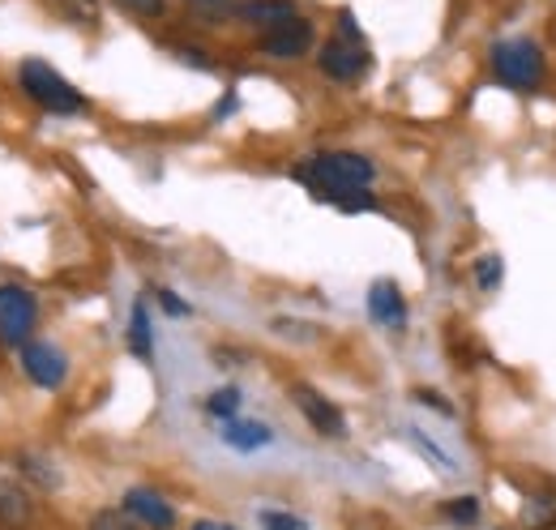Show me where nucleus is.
<instances>
[{
	"label": "nucleus",
	"instance_id": "obj_1",
	"mask_svg": "<svg viewBox=\"0 0 556 530\" xmlns=\"http://www.w3.org/2000/svg\"><path fill=\"white\" fill-rule=\"evenodd\" d=\"M372 176H377L372 159H368V154H355V150H321V154H313L304 167H295V180H304L317 198L334 201L339 210H343L351 198L368 193Z\"/></svg>",
	"mask_w": 556,
	"mask_h": 530
},
{
	"label": "nucleus",
	"instance_id": "obj_2",
	"mask_svg": "<svg viewBox=\"0 0 556 530\" xmlns=\"http://www.w3.org/2000/svg\"><path fill=\"white\" fill-rule=\"evenodd\" d=\"M17 86H22V94H26L30 103H39V108L52 112V116H77V112H86V99L73 90L70 77L56 73L48 61H22Z\"/></svg>",
	"mask_w": 556,
	"mask_h": 530
},
{
	"label": "nucleus",
	"instance_id": "obj_3",
	"mask_svg": "<svg viewBox=\"0 0 556 530\" xmlns=\"http://www.w3.org/2000/svg\"><path fill=\"white\" fill-rule=\"evenodd\" d=\"M492 73L509 90H540L544 81V52L535 39H501L492 48Z\"/></svg>",
	"mask_w": 556,
	"mask_h": 530
},
{
	"label": "nucleus",
	"instance_id": "obj_4",
	"mask_svg": "<svg viewBox=\"0 0 556 530\" xmlns=\"http://www.w3.org/2000/svg\"><path fill=\"white\" fill-rule=\"evenodd\" d=\"M317 65H321L326 77H334V81H355V77L368 68L364 35H359V26H355V17H351V13L339 17V35H334V39H326V48L317 52Z\"/></svg>",
	"mask_w": 556,
	"mask_h": 530
},
{
	"label": "nucleus",
	"instance_id": "obj_5",
	"mask_svg": "<svg viewBox=\"0 0 556 530\" xmlns=\"http://www.w3.org/2000/svg\"><path fill=\"white\" fill-rule=\"evenodd\" d=\"M39 326V304L26 287L17 282H0V342L4 346H22L30 342V333Z\"/></svg>",
	"mask_w": 556,
	"mask_h": 530
},
{
	"label": "nucleus",
	"instance_id": "obj_6",
	"mask_svg": "<svg viewBox=\"0 0 556 530\" xmlns=\"http://www.w3.org/2000/svg\"><path fill=\"white\" fill-rule=\"evenodd\" d=\"M22 355V373L39 386V390H61L65 386V377H70V359H65V351L56 346V342H22L17 346Z\"/></svg>",
	"mask_w": 556,
	"mask_h": 530
},
{
	"label": "nucleus",
	"instance_id": "obj_7",
	"mask_svg": "<svg viewBox=\"0 0 556 530\" xmlns=\"http://www.w3.org/2000/svg\"><path fill=\"white\" fill-rule=\"evenodd\" d=\"M291 402L304 411V419H308L321 437H330V441H343V437H348V419H343V411H339L326 394H317L313 386H295V390H291Z\"/></svg>",
	"mask_w": 556,
	"mask_h": 530
},
{
	"label": "nucleus",
	"instance_id": "obj_8",
	"mask_svg": "<svg viewBox=\"0 0 556 530\" xmlns=\"http://www.w3.org/2000/svg\"><path fill=\"white\" fill-rule=\"evenodd\" d=\"M141 530H172L176 527V509L167 505V496H159L154 488H129L125 505H121Z\"/></svg>",
	"mask_w": 556,
	"mask_h": 530
},
{
	"label": "nucleus",
	"instance_id": "obj_9",
	"mask_svg": "<svg viewBox=\"0 0 556 530\" xmlns=\"http://www.w3.org/2000/svg\"><path fill=\"white\" fill-rule=\"evenodd\" d=\"M368 317L386 330H407V300L394 278H377L368 287Z\"/></svg>",
	"mask_w": 556,
	"mask_h": 530
},
{
	"label": "nucleus",
	"instance_id": "obj_10",
	"mask_svg": "<svg viewBox=\"0 0 556 530\" xmlns=\"http://www.w3.org/2000/svg\"><path fill=\"white\" fill-rule=\"evenodd\" d=\"M262 52L275 61H300L304 52H313V22L295 17L287 26H278L270 35H262Z\"/></svg>",
	"mask_w": 556,
	"mask_h": 530
},
{
	"label": "nucleus",
	"instance_id": "obj_11",
	"mask_svg": "<svg viewBox=\"0 0 556 530\" xmlns=\"http://www.w3.org/2000/svg\"><path fill=\"white\" fill-rule=\"evenodd\" d=\"M236 17H240L244 26H253V30L270 35V30H278V26L295 22V17H300V9H295L291 0H244V4H236Z\"/></svg>",
	"mask_w": 556,
	"mask_h": 530
},
{
	"label": "nucleus",
	"instance_id": "obj_12",
	"mask_svg": "<svg viewBox=\"0 0 556 530\" xmlns=\"http://www.w3.org/2000/svg\"><path fill=\"white\" fill-rule=\"evenodd\" d=\"M0 522L13 530H26L35 522V496L13 479H0Z\"/></svg>",
	"mask_w": 556,
	"mask_h": 530
},
{
	"label": "nucleus",
	"instance_id": "obj_13",
	"mask_svg": "<svg viewBox=\"0 0 556 530\" xmlns=\"http://www.w3.org/2000/svg\"><path fill=\"white\" fill-rule=\"evenodd\" d=\"M275 441V428L257 424V419H227L223 424V445L240 450V454H253V450H266Z\"/></svg>",
	"mask_w": 556,
	"mask_h": 530
},
{
	"label": "nucleus",
	"instance_id": "obj_14",
	"mask_svg": "<svg viewBox=\"0 0 556 530\" xmlns=\"http://www.w3.org/2000/svg\"><path fill=\"white\" fill-rule=\"evenodd\" d=\"M129 346H134L138 359H150V355H154V330H150V308H146V300H138L134 313H129Z\"/></svg>",
	"mask_w": 556,
	"mask_h": 530
},
{
	"label": "nucleus",
	"instance_id": "obj_15",
	"mask_svg": "<svg viewBox=\"0 0 556 530\" xmlns=\"http://www.w3.org/2000/svg\"><path fill=\"white\" fill-rule=\"evenodd\" d=\"M454 527H476L480 522V496H454V501H445V509H441Z\"/></svg>",
	"mask_w": 556,
	"mask_h": 530
},
{
	"label": "nucleus",
	"instance_id": "obj_16",
	"mask_svg": "<svg viewBox=\"0 0 556 530\" xmlns=\"http://www.w3.org/2000/svg\"><path fill=\"white\" fill-rule=\"evenodd\" d=\"M206 411L214 415V419H236V411H240V390L236 386H223V390H214V394L206 398Z\"/></svg>",
	"mask_w": 556,
	"mask_h": 530
},
{
	"label": "nucleus",
	"instance_id": "obj_17",
	"mask_svg": "<svg viewBox=\"0 0 556 530\" xmlns=\"http://www.w3.org/2000/svg\"><path fill=\"white\" fill-rule=\"evenodd\" d=\"M86 530H141V527L125 509H99V514H90Z\"/></svg>",
	"mask_w": 556,
	"mask_h": 530
},
{
	"label": "nucleus",
	"instance_id": "obj_18",
	"mask_svg": "<svg viewBox=\"0 0 556 530\" xmlns=\"http://www.w3.org/2000/svg\"><path fill=\"white\" fill-rule=\"evenodd\" d=\"M17 470H26L39 488H56V470L43 466V458H35V454H22V458H17Z\"/></svg>",
	"mask_w": 556,
	"mask_h": 530
},
{
	"label": "nucleus",
	"instance_id": "obj_19",
	"mask_svg": "<svg viewBox=\"0 0 556 530\" xmlns=\"http://www.w3.org/2000/svg\"><path fill=\"white\" fill-rule=\"evenodd\" d=\"M257 522H262V530H308L304 518L282 514V509H262V514H257Z\"/></svg>",
	"mask_w": 556,
	"mask_h": 530
},
{
	"label": "nucleus",
	"instance_id": "obj_20",
	"mask_svg": "<svg viewBox=\"0 0 556 530\" xmlns=\"http://www.w3.org/2000/svg\"><path fill=\"white\" fill-rule=\"evenodd\" d=\"M476 282H480V291H496L501 287V257L496 253H488L476 262Z\"/></svg>",
	"mask_w": 556,
	"mask_h": 530
},
{
	"label": "nucleus",
	"instance_id": "obj_21",
	"mask_svg": "<svg viewBox=\"0 0 556 530\" xmlns=\"http://www.w3.org/2000/svg\"><path fill=\"white\" fill-rule=\"evenodd\" d=\"M134 17H163V0H116Z\"/></svg>",
	"mask_w": 556,
	"mask_h": 530
},
{
	"label": "nucleus",
	"instance_id": "obj_22",
	"mask_svg": "<svg viewBox=\"0 0 556 530\" xmlns=\"http://www.w3.org/2000/svg\"><path fill=\"white\" fill-rule=\"evenodd\" d=\"M412 441H416L419 450H424V454H428L432 463L441 466V470H454V463H450V454H445V450H437V445H432V441H428L424 432H416V428H412Z\"/></svg>",
	"mask_w": 556,
	"mask_h": 530
},
{
	"label": "nucleus",
	"instance_id": "obj_23",
	"mask_svg": "<svg viewBox=\"0 0 556 530\" xmlns=\"http://www.w3.org/2000/svg\"><path fill=\"white\" fill-rule=\"evenodd\" d=\"M159 295V304H163V313H172V317H189V304L176 295V291H167V287H159L154 291Z\"/></svg>",
	"mask_w": 556,
	"mask_h": 530
},
{
	"label": "nucleus",
	"instance_id": "obj_24",
	"mask_svg": "<svg viewBox=\"0 0 556 530\" xmlns=\"http://www.w3.org/2000/svg\"><path fill=\"white\" fill-rule=\"evenodd\" d=\"M419 402H428V406H437L441 415H454V406H450L445 398H437V394H432V390H419Z\"/></svg>",
	"mask_w": 556,
	"mask_h": 530
},
{
	"label": "nucleus",
	"instance_id": "obj_25",
	"mask_svg": "<svg viewBox=\"0 0 556 530\" xmlns=\"http://www.w3.org/2000/svg\"><path fill=\"white\" fill-rule=\"evenodd\" d=\"M189 530H236V527H227V522H193Z\"/></svg>",
	"mask_w": 556,
	"mask_h": 530
},
{
	"label": "nucleus",
	"instance_id": "obj_26",
	"mask_svg": "<svg viewBox=\"0 0 556 530\" xmlns=\"http://www.w3.org/2000/svg\"><path fill=\"white\" fill-rule=\"evenodd\" d=\"M193 4H218V0H193Z\"/></svg>",
	"mask_w": 556,
	"mask_h": 530
}]
</instances>
